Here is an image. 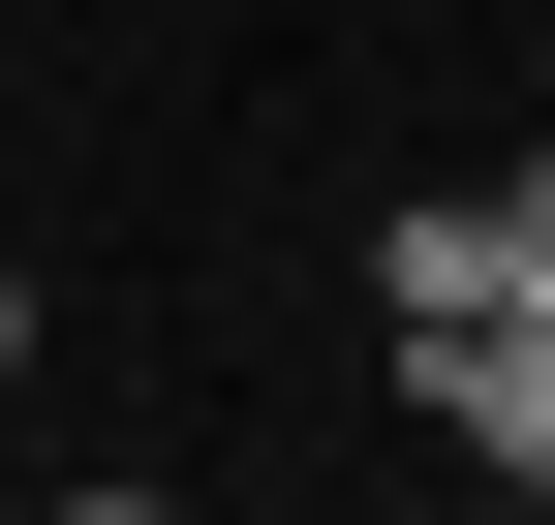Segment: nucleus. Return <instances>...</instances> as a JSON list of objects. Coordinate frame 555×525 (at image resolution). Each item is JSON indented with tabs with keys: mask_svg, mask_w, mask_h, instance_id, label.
Segmentation results:
<instances>
[{
	"mask_svg": "<svg viewBox=\"0 0 555 525\" xmlns=\"http://www.w3.org/2000/svg\"><path fill=\"white\" fill-rule=\"evenodd\" d=\"M371 309L463 341V309H494V185H401V217H371Z\"/></svg>",
	"mask_w": 555,
	"mask_h": 525,
	"instance_id": "f03ea898",
	"label": "nucleus"
},
{
	"mask_svg": "<svg viewBox=\"0 0 555 525\" xmlns=\"http://www.w3.org/2000/svg\"><path fill=\"white\" fill-rule=\"evenodd\" d=\"M62 525H185V495H62Z\"/></svg>",
	"mask_w": 555,
	"mask_h": 525,
	"instance_id": "39448f33",
	"label": "nucleus"
},
{
	"mask_svg": "<svg viewBox=\"0 0 555 525\" xmlns=\"http://www.w3.org/2000/svg\"><path fill=\"white\" fill-rule=\"evenodd\" d=\"M494 309H555V155H525V185H494Z\"/></svg>",
	"mask_w": 555,
	"mask_h": 525,
	"instance_id": "7ed1b4c3",
	"label": "nucleus"
},
{
	"mask_svg": "<svg viewBox=\"0 0 555 525\" xmlns=\"http://www.w3.org/2000/svg\"><path fill=\"white\" fill-rule=\"evenodd\" d=\"M525 525H555V495H525Z\"/></svg>",
	"mask_w": 555,
	"mask_h": 525,
	"instance_id": "423d86ee",
	"label": "nucleus"
},
{
	"mask_svg": "<svg viewBox=\"0 0 555 525\" xmlns=\"http://www.w3.org/2000/svg\"><path fill=\"white\" fill-rule=\"evenodd\" d=\"M401 371H433V433L494 495H555V309H463V341H401Z\"/></svg>",
	"mask_w": 555,
	"mask_h": 525,
	"instance_id": "f257e3e1",
	"label": "nucleus"
},
{
	"mask_svg": "<svg viewBox=\"0 0 555 525\" xmlns=\"http://www.w3.org/2000/svg\"><path fill=\"white\" fill-rule=\"evenodd\" d=\"M0 371H31V247H0Z\"/></svg>",
	"mask_w": 555,
	"mask_h": 525,
	"instance_id": "20e7f679",
	"label": "nucleus"
}]
</instances>
